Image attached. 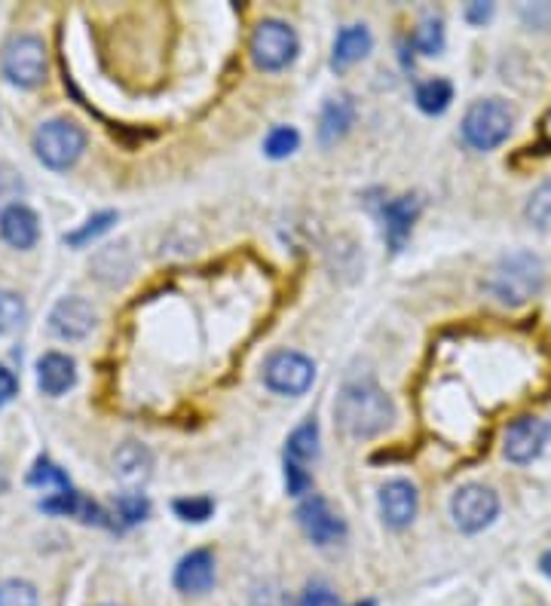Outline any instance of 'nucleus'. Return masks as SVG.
<instances>
[{
	"mask_svg": "<svg viewBox=\"0 0 551 606\" xmlns=\"http://www.w3.org/2000/svg\"><path fill=\"white\" fill-rule=\"evenodd\" d=\"M31 145H34V154H38L43 166H50L55 171H65L83 157V150H86V133H83V126H77L74 119H46V123L38 126Z\"/></svg>",
	"mask_w": 551,
	"mask_h": 606,
	"instance_id": "obj_4",
	"label": "nucleus"
},
{
	"mask_svg": "<svg viewBox=\"0 0 551 606\" xmlns=\"http://www.w3.org/2000/svg\"><path fill=\"white\" fill-rule=\"evenodd\" d=\"M114 474L126 488H138L154 474V453L138 445V441H126L114 450Z\"/></svg>",
	"mask_w": 551,
	"mask_h": 606,
	"instance_id": "obj_16",
	"label": "nucleus"
},
{
	"mask_svg": "<svg viewBox=\"0 0 551 606\" xmlns=\"http://www.w3.org/2000/svg\"><path fill=\"white\" fill-rule=\"evenodd\" d=\"M28 484H34V488H59V490H71V481L65 478V472L53 466L50 460H38L34 462V469L28 474Z\"/></svg>",
	"mask_w": 551,
	"mask_h": 606,
	"instance_id": "obj_28",
	"label": "nucleus"
},
{
	"mask_svg": "<svg viewBox=\"0 0 551 606\" xmlns=\"http://www.w3.org/2000/svg\"><path fill=\"white\" fill-rule=\"evenodd\" d=\"M298 524L306 533V540H313L315 545H334L346 536V524L343 518L329 505V500L322 497H306L298 505Z\"/></svg>",
	"mask_w": 551,
	"mask_h": 606,
	"instance_id": "obj_10",
	"label": "nucleus"
},
{
	"mask_svg": "<svg viewBox=\"0 0 551 606\" xmlns=\"http://www.w3.org/2000/svg\"><path fill=\"white\" fill-rule=\"evenodd\" d=\"M102 606H114V604H102Z\"/></svg>",
	"mask_w": 551,
	"mask_h": 606,
	"instance_id": "obj_40",
	"label": "nucleus"
},
{
	"mask_svg": "<svg viewBox=\"0 0 551 606\" xmlns=\"http://www.w3.org/2000/svg\"><path fill=\"white\" fill-rule=\"evenodd\" d=\"M514 129V111L502 98H481L462 114V142L472 150H497Z\"/></svg>",
	"mask_w": 551,
	"mask_h": 606,
	"instance_id": "obj_3",
	"label": "nucleus"
},
{
	"mask_svg": "<svg viewBox=\"0 0 551 606\" xmlns=\"http://www.w3.org/2000/svg\"><path fill=\"white\" fill-rule=\"evenodd\" d=\"M414 50L423 55H438L445 50V25H441V19H423L417 31H414Z\"/></svg>",
	"mask_w": 551,
	"mask_h": 606,
	"instance_id": "obj_24",
	"label": "nucleus"
},
{
	"mask_svg": "<svg viewBox=\"0 0 551 606\" xmlns=\"http://www.w3.org/2000/svg\"><path fill=\"white\" fill-rule=\"evenodd\" d=\"M371 46H374V38H371V31L365 25H346L334 38V53H331V65L334 71H346V67H353L355 62H362L367 53H371Z\"/></svg>",
	"mask_w": 551,
	"mask_h": 606,
	"instance_id": "obj_19",
	"label": "nucleus"
},
{
	"mask_svg": "<svg viewBox=\"0 0 551 606\" xmlns=\"http://www.w3.org/2000/svg\"><path fill=\"white\" fill-rule=\"evenodd\" d=\"M0 606H38V592L22 579L0 582Z\"/></svg>",
	"mask_w": 551,
	"mask_h": 606,
	"instance_id": "obj_29",
	"label": "nucleus"
},
{
	"mask_svg": "<svg viewBox=\"0 0 551 606\" xmlns=\"http://www.w3.org/2000/svg\"><path fill=\"white\" fill-rule=\"evenodd\" d=\"M0 67H3V77L10 80L13 86L22 90H34L46 77V46L43 40L34 34H19L0 55Z\"/></svg>",
	"mask_w": 551,
	"mask_h": 606,
	"instance_id": "obj_6",
	"label": "nucleus"
},
{
	"mask_svg": "<svg viewBox=\"0 0 551 606\" xmlns=\"http://www.w3.org/2000/svg\"><path fill=\"white\" fill-rule=\"evenodd\" d=\"M417 215H420V199L417 197H395L383 206V233H386V242L393 245V251H402Z\"/></svg>",
	"mask_w": 551,
	"mask_h": 606,
	"instance_id": "obj_15",
	"label": "nucleus"
},
{
	"mask_svg": "<svg viewBox=\"0 0 551 606\" xmlns=\"http://www.w3.org/2000/svg\"><path fill=\"white\" fill-rule=\"evenodd\" d=\"M551 426L539 417H518V420L506 429V438H502V453L506 460L518 462V466H527L533 462L542 453V448L549 445Z\"/></svg>",
	"mask_w": 551,
	"mask_h": 606,
	"instance_id": "obj_9",
	"label": "nucleus"
},
{
	"mask_svg": "<svg viewBox=\"0 0 551 606\" xmlns=\"http://www.w3.org/2000/svg\"><path fill=\"white\" fill-rule=\"evenodd\" d=\"M420 512V493L405 478H393L381 488V514L383 521L393 530H405L414 524V518Z\"/></svg>",
	"mask_w": 551,
	"mask_h": 606,
	"instance_id": "obj_12",
	"label": "nucleus"
},
{
	"mask_svg": "<svg viewBox=\"0 0 551 606\" xmlns=\"http://www.w3.org/2000/svg\"><path fill=\"white\" fill-rule=\"evenodd\" d=\"M524 215H527V221L537 227V230H542V233H551V181L539 185L537 190L530 194Z\"/></svg>",
	"mask_w": 551,
	"mask_h": 606,
	"instance_id": "obj_23",
	"label": "nucleus"
},
{
	"mask_svg": "<svg viewBox=\"0 0 551 606\" xmlns=\"http://www.w3.org/2000/svg\"><path fill=\"white\" fill-rule=\"evenodd\" d=\"M117 514L126 527H132V524L145 521L147 514H150V502H147V497H142V493H123L117 500Z\"/></svg>",
	"mask_w": 551,
	"mask_h": 606,
	"instance_id": "obj_32",
	"label": "nucleus"
},
{
	"mask_svg": "<svg viewBox=\"0 0 551 606\" xmlns=\"http://www.w3.org/2000/svg\"><path fill=\"white\" fill-rule=\"evenodd\" d=\"M25 194V181L13 166H0V211H7L10 206H19V199Z\"/></svg>",
	"mask_w": 551,
	"mask_h": 606,
	"instance_id": "obj_30",
	"label": "nucleus"
},
{
	"mask_svg": "<svg viewBox=\"0 0 551 606\" xmlns=\"http://www.w3.org/2000/svg\"><path fill=\"white\" fill-rule=\"evenodd\" d=\"M0 237H3L7 245H13L19 251L31 249L40 239L38 215L28 209V206H22V202L10 206L7 211H0Z\"/></svg>",
	"mask_w": 551,
	"mask_h": 606,
	"instance_id": "obj_17",
	"label": "nucleus"
},
{
	"mask_svg": "<svg viewBox=\"0 0 551 606\" xmlns=\"http://www.w3.org/2000/svg\"><path fill=\"white\" fill-rule=\"evenodd\" d=\"M215 585V554L209 548H197V552L184 554L175 567V588L181 594H209Z\"/></svg>",
	"mask_w": 551,
	"mask_h": 606,
	"instance_id": "obj_13",
	"label": "nucleus"
},
{
	"mask_svg": "<svg viewBox=\"0 0 551 606\" xmlns=\"http://www.w3.org/2000/svg\"><path fill=\"white\" fill-rule=\"evenodd\" d=\"M40 509L50 514H65V518H80V521H86V524H105V514L102 509L90 502L86 497H80L77 490H59L53 497H46V500L40 502Z\"/></svg>",
	"mask_w": 551,
	"mask_h": 606,
	"instance_id": "obj_20",
	"label": "nucleus"
},
{
	"mask_svg": "<svg viewBox=\"0 0 551 606\" xmlns=\"http://www.w3.org/2000/svg\"><path fill=\"white\" fill-rule=\"evenodd\" d=\"M539 567H542V573H545V576H549V579H551V552L542 554V561H539Z\"/></svg>",
	"mask_w": 551,
	"mask_h": 606,
	"instance_id": "obj_38",
	"label": "nucleus"
},
{
	"mask_svg": "<svg viewBox=\"0 0 551 606\" xmlns=\"http://www.w3.org/2000/svg\"><path fill=\"white\" fill-rule=\"evenodd\" d=\"M315 380V365L294 349H279L263 362V383L279 396H303Z\"/></svg>",
	"mask_w": 551,
	"mask_h": 606,
	"instance_id": "obj_7",
	"label": "nucleus"
},
{
	"mask_svg": "<svg viewBox=\"0 0 551 606\" xmlns=\"http://www.w3.org/2000/svg\"><path fill=\"white\" fill-rule=\"evenodd\" d=\"M175 514L181 518V521H194V524H202V521H209L211 512H215V502L209 497H187V500H175Z\"/></svg>",
	"mask_w": 551,
	"mask_h": 606,
	"instance_id": "obj_31",
	"label": "nucleus"
},
{
	"mask_svg": "<svg viewBox=\"0 0 551 606\" xmlns=\"http://www.w3.org/2000/svg\"><path fill=\"white\" fill-rule=\"evenodd\" d=\"M499 514V497L485 484H462L450 500V518L462 533H481Z\"/></svg>",
	"mask_w": 551,
	"mask_h": 606,
	"instance_id": "obj_8",
	"label": "nucleus"
},
{
	"mask_svg": "<svg viewBox=\"0 0 551 606\" xmlns=\"http://www.w3.org/2000/svg\"><path fill=\"white\" fill-rule=\"evenodd\" d=\"M298 145H301V135H298L294 126H276L273 133L267 135L263 150H267V157L270 159H285L298 150Z\"/></svg>",
	"mask_w": 551,
	"mask_h": 606,
	"instance_id": "obj_25",
	"label": "nucleus"
},
{
	"mask_svg": "<svg viewBox=\"0 0 551 606\" xmlns=\"http://www.w3.org/2000/svg\"><path fill=\"white\" fill-rule=\"evenodd\" d=\"M355 606H377L374 600H365V604H355Z\"/></svg>",
	"mask_w": 551,
	"mask_h": 606,
	"instance_id": "obj_39",
	"label": "nucleus"
},
{
	"mask_svg": "<svg viewBox=\"0 0 551 606\" xmlns=\"http://www.w3.org/2000/svg\"><path fill=\"white\" fill-rule=\"evenodd\" d=\"M454 102V86L450 80L433 77L417 86V105H420L423 114H445L447 107Z\"/></svg>",
	"mask_w": 551,
	"mask_h": 606,
	"instance_id": "obj_22",
	"label": "nucleus"
},
{
	"mask_svg": "<svg viewBox=\"0 0 551 606\" xmlns=\"http://www.w3.org/2000/svg\"><path fill=\"white\" fill-rule=\"evenodd\" d=\"M319 457V426L315 420L301 422L289 436V448H285V462H298L306 466Z\"/></svg>",
	"mask_w": 551,
	"mask_h": 606,
	"instance_id": "obj_21",
	"label": "nucleus"
},
{
	"mask_svg": "<svg viewBox=\"0 0 551 606\" xmlns=\"http://www.w3.org/2000/svg\"><path fill=\"white\" fill-rule=\"evenodd\" d=\"M298 606H341V600H337V592L331 588L329 582H310L303 588Z\"/></svg>",
	"mask_w": 551,
	"mask_h": 606,
	"instance_id": "obj_33",
	"label": "nucleus"
},
{
	"mask_svg": "<svg viewBox=\"0 0 551 606\" xmlns=\"http://www.w3.org/2000/svg\"><path fill=\"white\" fill-rule=\"evenodd\" d=\"M254 606H285V594L270 592V588L263 594L261 588V592H254Z\"/></svg>",
	"mask_w": 551,
	"mask_h": 606,
	"instance_id": "obj_37",
	"label": "nucleus"
},
{
	"mask_svg": "<svg viewBox=\"0 0 551 606\" xmlns=\"http://www.w3.org/2000/svg\"><path fill=\"white\" fill-rule=\"evenodd\" d=\"M301 40L294 34V28L282 19H263L251 34V59L261 71H285L298 59Z\"/></svg>",
	"mask_w": 551,
	"mask_h": 606,
	"instance_id": "obj_5",
	"label": "nucleus"
},
{
	"mask_svg": "<svg viewBox=\"0 0 551 606\" xmlns=\"http://www.w3.org/2000/svg\"><path fill=\"white\" fill-rule=\"evenodd\" d=\"M542 282H545V270H542V261L537 254L514 251L490 270V276L485 279V289L502 306H524L527 301H533L542 291Z\"/></svg>",
	"mask_w": 551,
	"mask_h": 606,
	"instance_id": "obj_2",
	"label": "nucleus"
},
{
	"mask_svg": "<svg viewBox=\"0 0 551 606\" xmlns=\"http://www.w3.org/2000/svg\"><path fill=\"white\" fill-rule=\"evenodd\" d=\"M95 325H98V313L83 297H65L55 303L50 313V331L59 341H86Z\"/></svg>",
	"mask_w": 551,
	"mask_h": 606,
	"instance_id": "obj_11",
	"label": "nucleus"
},
{
	"mask_svg": "<svg viewBox=\"0 0 551 606\" xmlns=\"http://www.w3.org/2000/svg\"><path fill=\"white\" fill-rule=\"evenodd\" d=\"M490 15H493V3H469V10H466V19L472 25H485Z\"/></svg>",
	"mask_w": 551,
	"mask_h": 606,
	"instance_id": "obj_36",
	"label": "nucleus"
},
{
	"mask_svg": "<svg viewBox=\"0 0 551 606\" xmlns=\"http://www.w3.org/2000/svg\"><path fill=\"white\" fill-rule=\"evenodd\" d=\"M114 221H117V211H102V215H92L86 224L80 227V230H74L71 237H65V242L67 245H86L90 239L107 233V230L114 227Z\"/></svg>",
	"mask_w": 551,
	"mask_h": 606,
	"instance_id": "obj_27",
	"label": "nucleus"
},
{
	"mask_svg": "<svg viewBox=\"0 0 551 606\" xmlns=\"http://www.w3.org/2000/svg\"><path fill=\"white\" fill-rule=\"evenodd\" d=\"M285 484H289L291 497H306L310 488H313V478H310V472H306V466L285 462Z\"/></svg>",
	"mask_w": 551,
	"mask_h": 606,
	"instance_id": "obj_34",
	"label": "nucleus"
},
{
	"mask_svg": "<svg viewBox=\"0 0 551 606\" xmlns=\"http://www.w3.org/2000/svg\"><path fill=\"white\" fill-rule=\"evenodd\" d=\"M334 417L346 436L365 441L383 436L393 426L395 405L374 380H353L343 386L334 401Z\"/></svg>",
	"mask_w": 551,
	"mask_h": 606,
	"instance_id": "obj_1",
	"label": "nucleus"
},
{
	"mask_svg": "<svg viewBox=\"0 0 551 606\" xmlns=\"http://www.w3.org/2000/svg\"><path fill=\"white\" fill-rule=\"evenodd\" d=\"M355 123V105L353 98H329L325 107H322V114H319V142L325 147L337 145L343 135L353 129Z\"/></svg>",
	"mask_w": 551,
	"mask_h": 606,
	"instance_id": "obj_18",
	"label": "nucleus"
},
{
	"mask_svg": "<svg viewBox=\"0 0 551 606\" xmlns=\"http://www.w3.org/2000/svg\"><path fill=\"white\" fill-rule=\"evenodd\" d=\"M19 393V380H15V374L10 368H0V408L3 405H10Z\"/></svg>",
	"mask_w": 551,
	"mask_h": 606,
	"instance_id": "obj_35",
	"label": "nucleus"
},
{
	"mask_svg": "<svg viewBox=\"0 0 551 606\" xmlns=\"http://www.w3.org/2000/svg\"><path fill=\"white\" fill-rule=\"evenodd\" d=\"M77 383V362L65 353H46L38 362V386L43 396L59 398Z\"/></svg>",
	"mask_w": 551,
	"mask_h": 606,
	"instance_id": "obj_14",
	"label": "nucleus"
},
{
	"mask_svg": "<svg viewBox=\"0 0 551 606\" xmlns=\"http://www.w3.org/2000/svg\"><path fill=\"white\" fill-rule=\"evenodd\" d=\"M25 322V301L15 291L0 289V334H10Z\"/></svg>",
	"mask_w": 551,
	"mask_h": 606,
	"instance_id": "obj_26",
	"label": "nucleus"
}]
</instances>
